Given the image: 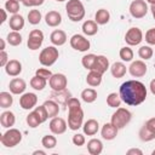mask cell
<instances>
[{
    "label": "cell",
    "mask_w": 155,
    "mask_h": 155,
    "mask_svg": "<svg viewBox=\"0 0 155 155\" xmlns=\"http://www.w3.org/2000/svg\"><path fill=\"white\" fill-rule=\"evenodd\" d=\"M150 10H151V13H153V17H154V19H155V4H154V5H151V7H150Z\"/></svg>",
    "instance_id": "11a10c76"
},
{
    "label": "cell",
    "mask_w": 155,
    "mask_h": 155,
    "mask_svg": "<svg viewBox=\"0 0 155 155\" xmlns=\"http://www.w3.org/2000/svg\"><path fill=\"white\" fill-rule=\"evenodd\" d=\"M81 99L85 103H93L97 99V91L93 88H85L81 92Z\"/></svg>",
    "instance_id": "4dcf8cb0"
},
{
    "label": "cell",
    "mask_w": 155,
    "mask_h": 155,
    "mask_svg": "<svg viewBox=\"0 0 155 155\" xmlns=\"http://www.w3.org/2000/svg\"><path fill=\"white\" fill-rule=\"evenodd\" d=\"M68 107V127L71 131H78L80 127H82L84 122V111L80 104V101L78 98L70 97L67 102Z\"/></svg>",
    "instance_id": "7a4b0ae2"
},
{
    "label": "cell",
    "mask_w": 155,
    "mask_h": 155,
    "mask_svg": "<svg viewBox=\"0 0 155 155\" xmlns=\"http://www.w3.org/2000/svg\"><path fill=\"white\" fill-rule=\"evenodd\" d=\"M108 68H109V59H108L105 56H103V54L97 56L92 70H97V71H99L101 74H104Z\"/></svg>",
    "instance_id": "44dd1931"
},
{
    "label": "cell",
    "mask_w": 155,
    "mask_h": 155,
    "mask_svg": "<svg viewBox=\"0 0 155 155\" xmlns=\"http://www.w3.org/2000/svg\"><path fill=\"white\" fill-rule=\"evenodd\" d=\"M71 140H73L74 145H78V147H82V145L85 144V142H86L85 136L81 134V133H76V134H74Z\"/></svg>",
    "instance_id": "f6af8a7d"
},
{
    "label": "cell",
    "mask_w": 155,
    "mask_h": 155,
    "mask_svg": "<svg viewBox=\"0 0 155 155\" xmlns=\"http://www.w3.org/2000/svg\"><path fill=\"white\" fill-rule=\"evenodd\" d=\"M41 144H42V147L46 148V149H53V148L57 145V139H56V137L52 136V134H46V136L42 137Z\"/></svg>",
    "instance_id": "8d00e7d4"
},
{
    "label": "cell",
    "mask_w": 155,
    "mask_h": 155,
    "mask_svg": "<svg viewBox=\"0 0 155 155\" xmlns=\"http://www.w3.org/2000/svg\"><path fill=\"white\" fill-rule=\"evenodd\" d=\"M143 40V33L139 28L137 27H132L130 28L126 34H125V41L127 45L130 46H136V45H139Z\"/></svg>",
    "instance_id": "9c48e42d"
},
{
    "label": "cell",
    "mask_w": 155,
    "mask_h": 155,
    "mask_svg": "<svg viewBox=\"0 0 155 155\" xmlns=\"http://www.w3.org/2000/svg\"><path fill=\"white\" fill-rule=\"evenodd\" d=\"M110 71H111V75L116 79H121L125 76L126 74V65L122 63V62H115L111 67H110Z\"/></svg>",
    "instance_id": "4316f807"
},
{
    "label": "cell",
    "mask_w": 155,
    "mask_h": 155,
    "mask_svg": "<svg viewBox=\"0 0 155 155\" xmlns=\"http://www.w3.org/2000/svg\"><path fill=\"white\" fill-rule=\"evenodd\" d=\"M34 111H35V114L38 115V117L40 119L41 124H42V122H45V121L48 119V114H47L46 108L44 107V104H42V105H39V107H35Z\"/></svg>",
    "instance_id": "7bdbcfd3"
},
{
    "label": "cell",
    "mask_w": 155,
    "mask_h": 155,
    "mask_svg": "<svg viewBox=\"0 0 155 155\" xmlns=\"http://www.w3.org/2000/svg\"><path fill=\"white\" fill-rule=\"evenodd\" d=\"M144 125H145V126H147V127H148V128H149V130H150L153 133H155V117L149 119V120H148V121H147Z\"/></svg>",
    "instance_id": "681fc988"
},
{
    "label": "cell",
    "mask_w": 155,
    "mask_h": 155,
    "mask_svg": "<svg viewBox=\"0 0 155 155\" xmlns=\"http://www.w3.org/2000/svg\"><path fill=\"white\" fill-rule=\"evenodd\" d=\"M120 97L127 105H139L147 98V87L143 82L137 80L125 81L120 86Z\"/></svg>",
    "instance_id": "6da1fadb"
},
{
    "label": "cell",
    "mask_w": 155,
    "mask_h": 155,
    "mask_svg": "<svg viewBox=\"0 0 155 155\" xmlns=\"http://www.w3.org/2000/svg\"><path fill=\"white\" fill-rule=\"evenodd\" d=\"M147 64L143 61H134L128 67V71L134 78H142L147 74Z\"/></svg>",
    "instance_id": "5bb4252c"
},
{
    "label": "cell",
    "mask_w": 155,
    "mask_h": 155,
    "mask_svg": "<svg viewBox=\"0 0 155 155\" xmlns=\"http://www.w3.org/2000/svg\"><path fill=\"white\" fill-rule=\"evenodd\" d=\"M8 61H10V59H8V54L6 53V51H5V50L1 51V52H0V67H4V68H5V65L7 64Z\"/></svg>",
    "instance_id": "c3c4849f"
},
{
    "label": "cell",
    "mask_w": 155,
    "mask_h": 155,
    "mask_svg": "<svg viewBox=\"0 0 155 155\" xmlns=\"http://www.w3.org/2000/svg\"><path fill=\"white\" fill-rule=\"evenodd\" d=\"M102 76H103V74H101L99 71H97V70H90V73L86 76V82L91 87H97L102 82Z\"/></svg>",
    "instance_id": "d4e9b609"
},
{
    "label": "cell",
    "mask_w": 155,
    "mask_h": 155,
    "mask_svg": "<svg viewBox=\"0 0 155 155\" xmlns=\"http://www.w3.org/2000/svg\"><path fill=\"white\" fill-rule=\"evenodd\" d=\"M147 1H148L150 5H154V4H155V0H147Z\"/></svg>",
    "instance_id": "6f0895ef"
},
{
    "label": "cell",
    "mask_w": 155,
    "mask_h": 155,
    "mask_svg": "<svg viewBox=\"0 0 155 155\" xmlns=\"http://www.w3.org/2000/svg\"><path fill=\"white\" fill-rule=\"evenodd\" d=\"M0 12H1V16H2V18H1L0 23L2 24V23H4V22L7 19V15H6V10H5V8H1V10H0Z\"/></svg>",
    "instance_id": "816d5d0a"
},
{
    "label": "cell",
    "mask_w": 155,
    "mask_h": 155,
    "mask_svg": "<svg viewBox=\"0 0 155 155\" xmlns=\"http://www.w3.org/2000/svg\"><path fill=\"white\" fill-rule=\"evenodd\" d=\"M46 82H47L46 79H44V78H41V76H38V75H34V76L30 79V86H31L34 90H36V91L44 90V88L46 87Z\"/></svg>",
    "instance_id": "f546056e"
},
{
    "label": "cell",
    "mask_w": 155,
    "mask_h": 155,
    "mask_svg": "<svg viewBox=\"0 0 155 155\" xmlns=\"http://www.w3.org/2000/svg\"><path fill=\"white\" fill-rule=\"evenodd\" d=\"M8 25H10V28L12 30L19 31L24 27V18H23V16L18 15V13L12 15L11 18H10V21H8Z\"/></svg>",
    "instance_id": "cb8c5ba5"
},
{
    "label": "cell",
    "mask_w": 155,
    "mask_h": 155,
    "mask_svg": "<svg viewBox=\"0 0 155 155\" xmlns=\"http://www.w3.org/2000/svg\"><path fill=\"white\" fill-rule=\"evenodd\" d=\"M151 154H153V155H155V149L153 150V153H151Z\"/></svg>",
    "instance_id": "91938a15"
},
{
    "label": "cell",
    "mask_w": 155,
    "mask_h": 155,
    "mask_svg": "<svg viewBox=\"0 0 155 155\" xmlns=\"http://www.w3.org/2000/svg\"><path fill=\"white\" fill-rule=\"evenodd\" d=\"M28 21L33 25L39 24L41 22V12L39 10H30L28 13Z\"/></svg>",
    "instance_id": "74e56055"
},
{
    "label": "cell",
    "mask_w": 155,
    "mask_h": 155,
    "mask_svg": "<svg viewBox=\"0 0 155 155\" xmlns=\"http://www.w3.org/2000/svg\"><path fill=\"white\" fill-rule=\"evenodd\" d=\"M82 130H84V133L87 134V136H94L98 130H99V124L97 120L94 119H90L87 120L84 125H82Z\"/></svg>",
    "instance_id": "7402d4cb"
},
{
    "label": "cell",
    "mask_w": 155,
    "mask_h": 155,
    "mask_svg": "<svg viewBox=\"0 0 155 155\" xmlns=\"http://www.w3.org/2000/svg\"><path fill=\"white\" fill-rule=\"evenodd\" d=\"M109 19H110V13L105 8H99L96 12V15H94V21L98 24H102V25L103 24H107L109 22Z\"/></svg>",
    "instance_id": "f1b7e54d"
},
{
    "label": "cell",
    "mask_w": 155,
    "mask_h": 155,
    "mask_svg": "<svg viewBox=\"0 0 155 155\" xmlns=\"http://www.w3.org/2000/svg\"><path fill=\"white\" fill-rule=\"evenodd\" d=\"M13 103V97L10 92H1L0 93V108H10Z\"/></svg>",
    "instance_id": "1f68e13d"
},
{
    "label": "cell",
    "mask_w": 155,
    "mask_h": 155,
    "mask_svg": "<svg viewBox=\"0 0 155 155\" xmlns=\"http://www.w3.org/2000/svg\"><path fill=\"white\" fill-rule=\"evenodd\" d=\"M82 31L87 36H92L98 31V23L96 21H85L82 24Z\"/></svg>",
    "instance_id": "83f0119b"
},
{
    "label": "cell",
    "mask_w": 155,
    "mask_h": 155,
    "mask_svg": "<svg viewBox=\"0 0 155 155\" xmlns=\"http://www.w3.org/2000/svg\"><path fill=\"white\" fill-rule=\"evenodd\" d=\"M150 91H151V93L155 96V79H153L151 81H150Z\"/></svg>",
    "instance_id": "f5cc1de1"
},
{
    "label": "cell",
    "mask_w": 155,
    "mask_h": 155,
    "mask_svg": "<svg viewBox=\"0 0 155 155\" xmlns=\"http://www.w3.org/2000/svg\"><path fill=\"white\" fill-rule=\"evenodd\" d=\"M5 10L12 15L17 13L19 11V2L18 0H7L5 2Z\"/></svg>",
    "instance_id": "ab89813d"
},
{
    "label": "cell",
    "mask_w": 155,
    "mask_h": 155,
    "mask_svg": "<svg viewBox=\"0 0 155 155\" xmlns=\"http://www.w3.org/2000/svg\"><path fill=\"white\" fill-rule=\"evenodd\" d=\"M35 75L41 76V78H44V79H46V80H50L53 74L51 73V70H48V69H46V68H39V69L36 70Z\"/></svg>",
    "instance_id": "ee69618b"
},
{
    "label": "cell",
    "mask_w": 155,
    "mask_h": 155,
    "mask_svg": "<svg viewBox=\"0 0 155 155\" xmlns=\"http://www.w3.org/2000/svg\"><path fill=\"white\" fill-rule=\"evenodd\" d=\"M59 57L58 48L56 46H47L45 47L40 54H39V62L44 67H51L52 64L56 63V61Z\"/></svg>",
    "instance_id": "277c9868"
},
{
    "label": "cell",
    "mask_w": 155,
    "mask_h": 155,
    "mask_svg": "<svg viewBox=\"0 0 155 155\" xmlns=\"http://www.w3.org/2000/svg\"><path fill=\"white\" fill-rule=\"evenodd\" d=\"M16 122V116L12 111L6 110L0 115V124L4 128H11Z\"/></svg>",
    "instance_id": "d6986e66"
},
{
    "label": "cell",
    "mask_w": 155,
    "mask_h": 155,
    "mask_svg": "<svg viewBox=\"0 0 155 155\" xmlns=\"http://www.w3.org/2000/svg\"><path fill=\"white\" fill-rule=\"evenodd\" d=\"M130 13L133 18H143L148 13V5L144 0H133L130 5Z\"/></svg>",
    "instance_id": "52a82bcc"
},
{
    "label": "cell",
    "mask_w": 155,
    "mask_h": 155,
    "mask_svg": "<svg viewBox=\"0 0 155 155\" xmlns=\"http://www.w3.org/2000/svg\"><path fill=\"white\" fill-rule=\"evenodd\" d=\"M45 22L48 27H58L62 23V16L57 11H50L45 16Z\"/></svg>",
    "instance_id": "ffe728a7"
},
{
    "label": "cell",
    "mask_w": 155,
    "mask_h": 155,
    "mask_svg": "<svg viewBox=\"0 0 155 155\" xmlns=\"http://www.w3.org/2000/svg\"><path fill=\"white\" fill-rule=\"evenodd\" d=\"M138 56L144 61L150 59L153 57V48L150 46H142L138 50Z\"/></svg>",
    "instance_id": "b9f144b4"
},
{
    "label": "cell",
    "mask_w": 155,
    "mask_h": 155,
    "mask_svg": "<svg viewBox=\"0 0 155 155\" xmlns=\"http://www.w3.org/2000/svg\"><path fill=\"white\" fill-rule=\"evenodd\" d=\"M8 87H10V92L11 93H13V94H22L25 91V88H27V84H25V81L23 79L15 78V79H12L10 81Z\"/></svg>",
    "instance_id": "9a60e30c"
},
{
    "label": "cell",
    "mask_w": 155,
    "mask_h": 155,
    "mask_svg": "<svg viewBox=\"0 0 155 155\" xmlns=\"http://www.w3.org/2000/svg\"><path fill=\"white\" fill-rule=\"evenodd\" d=\"M65 11L69 19L73 22H80L85 17V7L80 0H68Z\"/></svg>",
    "instance_id": "3957f363"
},
{
    "label": "cell",
    "mask_w": 155,
    "mask_h": 155,
    "mask_svg": "<svg viewBox=\"0 0 155 155\" xmlns=\"http://www.w3.org/2000/svg\"><path fill=\"white\" fill-rule=\"evenodd\" d=\"M142 154H143V151L137 148H132V149L127 150V155H142Z\"/></svg>",
    "instance_id": "f907efd6"
},
{
    "label": "cell",
    "mask_w": 155,
    "mask_h": 155,
    "mask_svg": "<svg viewBox=\"0 0 155 155\" xmlns=\"http://www.w3.org/2000/svg\"><path fill=\"white\" fill-rule=\"evenodd\" d=\"M121 101H122V99H121L120 94H117V93H115V92L109 93L108 97H107V104H108L110 108H119L120 104H121Z\"/></svg>",
    "instance_id": "836d02e7"
},
{
    "label": "cell",
    "mask_w": 155,
    "mask_h": 155,
    "mask_svg": "<svg viewBox=\"0 0 155 155\" xmlns=\"http://www.w3.org/2000/svg\"><path fill=\"white\" fill-rule=\"evenodd\" d=\"M44 107L46 108V111H47V114H48V117H51V119L54 117V116H57L58 113H59V105H58V103H57L56 101H53V99H47V101H45Z\"/></svg>",
    "instance_id": "484cf974"
},
{
    "label": "cell",
    "mask_w": 155,
    "mask_h": 155,
    "mask_svg": "<svg viewBox=\"0 0 155 155\" xmlns=\"http://www.w3.org/2000/svg\"><path fill=\"white\" fill-rule=\"evenodd\" d=\"M38 154H40V155H46V153L42 151V150H35V151L33 153V155H38Z\"/></svg>",
    "instance_id": "db71d44e"
},
{
    "label": "cell",
    "mask_w": 155,
    "mask_h": 155,
    "mask_svg": "<svg viewBox=\"0 0 155 155\" xmlns=\"http://www.w3.org/2000/svg\"><path fill=\"white\" fill-rule=\"evenodd\" d=\"M138 136H139L140 140H143V142H150L155 138V133H153L145 125H143L140 127V130L138 132Z\"/></svg>",
    "instance_id": "d6a6232c"
},
{
    "label": "cell",
    "mask_w": 155,
    "mask_h": 155,
    "mask_svg": "<svg viewBox=\"0 0 155 155\" xmlns=\"http://www.w3.org/2000/svg\"><path fill=\"white\" fill-rule=\"evenodd\" d=\"M50 40L53 46H62L67 42V34L61 29L53 30L50 35Z\"/></svg>",
    "instance_id": "ac0fdd59"
},
{
    "label": "cell",
    "mask_w": 155,
    "mask_h": 155,
    "mask_svg": "<svg viewBox=\"0 0 155 155\" xmlns=\"http://www.w3.org/2000/svg\"><path fill=\"white\" fill-rule=\"evenodd\" d=\"M22 140V133L17 128H8L5 133L1 134L0 142L6 148H13L17 144H19Z\"/></svg>",
    "instance_id": "8992f818"
},
{
    "label": "cell",
    "mask_w": 155,
    "mask_h": 155,
    "mask_svg": "<svg viewBox=\"0 0 155 155\" xmlns=\"http://www.w3.org/2000/svg\"><path fill=\"white\" fill-rule=\"evenodd\" d=\"M132 119V114L128 109L126 108H116V111L111 115V124L116 127V128H124Z\"/></svg>",
    "instance_id": "5b68a950"
},
{
    "label": "cell",
    "mask_w": 155,
    "mask_h": 155,
    "mask_svg": "<svg viewBox=\"0 0 155 155\" xmlns=\"http://www.w3.org/2000/svg\"><path fill=\"white\" fill-rule=\"evenodd\" d=\"M42 42H44V33L39 29H33L28 36V41H27L28 48L31 51H35L41 47Z\"/></svg>",
    "instance_id": "ba28073f"
},
{
    "label": "cell",
    "mask_w": 155,
    "mask_h": 155,
    "mask_svg": "<svg viewBox=\"0 0 155 155\" xmlns=\"http://www.w3.org/2000/svg\"><path fill=\"white\" fill-rule=\"evenodd\" d=\"M96 58L97 56L93 54V53H88V54H85L81 59V63L84 65V68L88 69V70H92L93 69V65H94V62H96Z\"/></svg>",
    "instance_id": "d590c367"
},
{
    "label": "cell",
    "mask_w": 155,
    "mask_h": 155,
    "mask_svg": "<svg viewBox=\"0 0 155 155\" xmlns=\"http://www.w3.org/2000/svg\"><path fill=\"white\" fill-rule=\"evenodd\" d=\"M119 54H120V58H121L124 62H131L132 58H133V51H132V48H130L128 46L122 47V48L120 50Z\"/></svg>",
    "instance_id": "60d3db41"
},
{
    "label": "cell",
    "mask_w": 155,
    "mask_h": 155,
    "mask_svg": "<svg viewBox=\"0 0 155 155\" xmlns=\"http://www.w3.org/2000/svg\"><path fill=\"white\" fill-rule=\"evenodd\" d=\"M67 127H68V125H67L65 120L62 117L54 116L50 121V131L53 134H63L67 131Z\"/></svg>",
    "instance_id": "4fadbf2b"
},
{
    "label": "cell",
    "mask_w": 155,
    "mask_h": 155,
    "mask_svg": "<svg viewBox=\"0 0 155 155\" xmlns=\"http://www.w3.org/2000/svg\"><path fill=\"white\" fill-rule=\"evenodd\" d=\"M54 1H59V2H62V1H65V0H54Z\"/></svg>",
    "instance_id": "680465c9"
},
{
    "label": "cell",
    "mask_w": 155,
    "mask_h": 155,
    "mask_svg": "<svg viewBox=\"0 0 155 155\" xmlns=\"http://www.w3.org/2000/svg\"><path fill=\"white\" fill-rule=\"evenodd\" d=\"M27 124H28V126L29 127H31V128H35V127H38L40 124H41V121H40V119L38 117V115L35 114V111L33 110V111H30L28 115H27Z\"/></svg>",
    "instance_id": "f35d334b"
},
{
    "label": "cell",
    "mask_w": 155,
    "mask_h": 155,
    "mask_svg": "<svg viewBox=\"0 0 155 155\" xmlns=\"http://www.w3.org/2000/svg\"><path fill=\"white\" fill-rule=\"evenodd\" d=\"M117 131H119V128H116L111 122H109V124L107 122V124L103 125V127L101 130V134L104 139L111 140L117 136Z\"/></svg>",
    "instance_id": "e0dca14e"
},
{
    "label": "cell",
    "mask_w": 155,
    "mask_h": 155,
    "mask_svg": "<svg viewBox=\"0 0 155 155\" xmlns=\"http://www.w3.org/2000/svg\"><path fill=\"white\" fill-rule=\"evenodd\" d=\"M0 50H1V51L5 50V40H4V39H1V47H0Z\"/></svg>",
    "instance_id": "9f6ffc18"
},
{
    "label": "cell",
    "mask_w": 155,
    "mask_h": 155,
    "mask_svg": "<svg viewBox=\"0 0 155 155\" xmlns=\"http://www.w3.org/2000/svg\"><path fill=\"white\" fill-rule=\"evenodd\" d=\"M6 39H7V42L11 46H18V45L22 44V35L18 31H15V30L10 31L7 34V38Z\"/></svg>",
    "instance_id": "e575fe53"
},
{
    "label": "cell",
    "mask_w": 155,
    "mask_h": 155,
    "mask_svg": "<svg viewBox=\"0 0 155 155\" xmlns=\"http://www.w3.org/2000/svg\"><path fill=\"white\" fill-rule=\"evenodd\" d=\"M145 41L149 45H155V28H150L145 33Z\"/></svg>",
    "instance_id": "bcb514c9"
},
{
    "label": "cell",
    "mask_w": 155,
    "mask_h": 155,
    "mask_svg": "<svg viewBox=\"0 0 155 155\" xmlns=\"http://www.w3.org/2000/svg\"><path fill=\"white\" fill-rule=\"evenodd\" d=\"M87 150L91 155H99L103 151V143L97 138H92L87 142Z\"/></svg>",
    "instance_id": "603a6c76"
},
{
    "label": "cell",
    "mask_w": 155,
    "mask_h": 155,
    "mask_svg": "<svg viewBox=\"0 0 155 155\" xmlns=\"http://www.w3.org/2000/svg\"><path fill=\"white\" fill-rule=\"evenodd\" d=\"M48 84H50V87L52 88V91H63L67 88V85H68V80H67V76L64 74H61V73H57V74H53L51 76V79L48 80Z\"/></svg>",
    "instance_id": "8fae6325"
},
{
    "label": "cell",
    "mask_w": 155,
    "mask_h": 155,
    "mask_svg": "<svg viewBox=\"0 0 155 155\" xmlns=\"http://www.w3.org/2000/svg\"><path fill=\"white\" fill-rule=\"evenodd\" d=\"M5 71L10 76H18L22 73V64L17 59H10L5 65Z\"/></svg>",
    "instance_id": "2e32d148"
},
{
    "label": "cell",
    "mask_w": 155,
    "mask_h": 155,
    "mask_svg": "<svg viewBox=\"0 0 155 155\" xmlns=\"http://www.w3.org/2000/svg\"><path fill=\"white\" fill-rule=\"evenodd\" d=\"M38 103V96L33 92H27V93H23L21 97H19V105L22 109L24 110H30L33 109Z\"/></svg>",
    "instance_id": "7c38bea8"
},
{
    "label": "cell",
    "mask_w": 155,
    "mask_h": 155,
    "mask_svg": "<svg viewBox=\"0 0 155 155\" xmlns=\"http://www.w3.org/2000/svg\"><path fill=\"white\" fill-rule=\"evenodd\" d=\"M22 4L27 7H35V6H40L44 4L45 0H21Z\"/></svg>",
    "instance_id": "7dc6e473"
},
{
    "label": "cell",
    "mask_w": 155,
    "mask_h": 155,
    "mask_svg": "<svg viewBox=\"0 0 155 155\" xmlns=\"http://www.w3.org/2000/svg\"><path fill=\"white\" fill-rule=\"evenodd\" d=\"M70 46L76 50V51H80V52H86L87 50H90V41L88 39H86L84 35H80V34H74L71 38H70Z\"/></svg>",
    "instance_id": "30bf717a"
}]
</instances>
